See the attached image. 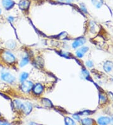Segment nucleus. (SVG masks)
<instances>
[{"label": "nucleus", "instance_id": "1", "mask_svg": "<svg viewBox=\"0 0 113 125\" xmlns=\"http://www.w3.org/2000/svg\"><path fill=\"white\" fill-rule=\"evenodd\" d=\"M2 58L8 64H12L15 61V56L8 51H5L2 54Z\"/></svg>", "mask_w": 113, "mask_h": 125}, {"label": "nucleus", "instance_id": "2", "mask_svg": "<svg viewBox=\"0 0 113 125\" xmlns=\"http://www.w3.org/2000/svg\"><path fill=\"white\" fill-rule=\"evenodd\" d=\"M33 86V83L31 81H24L21 85V89L23 92H28L32 89Z\"/></svg>", "mask_w": 113, "mask_h": 125}, {"label": "nucleus", "instance_id": "3", "mask_svg": "<svg viewBox=\"0 0 113 125\" xmlns=\"http://www.w3.org/2000/svg\"><path fill=\"white\" fill-rule=\"evenodd\" d=\"M1 78L9 83H12L15 81V77L9 73H3L1 74Z\"/></svg>", "mask_w": 113, "mask_h": 125}, {"label": "nucleus", "instance_id": "4", "mask_svg": "<svg viewBox=\"0 0 113 125\" xmlns=\"http://www.w3.org/2000/svg\"><path fill=\"white\" fill-rule=\"evenodd\" d=\"M30 5V1L29 0H21L18 4V6L20 10L23 11H26L28 10Z\"/></svg>", "mask_w": 113, "mask_h": 125}, {"label": "nucleus", "instance_id": "5", "mask_svg": "<svg viewBox=\"0 0 113 125\" xmlns=\"http://www.w3.org/2000/svg\"><path fill=\"white\" fill-rule=\"evenodd\" d=\"M21 109L26 115H28L32 110V105L28 102H26L25 104H22Z\"/></svg>", "mask_w": 113, "mask_h": 125}, {"label": "nucleus", "instance_id": "6", "mask_svg": "<svg viewBox=\"0 0 113 125\" xmlns=\"http://www.w3.org/2000/svg\"><path fill=\"white\" fill-rule=\"evenodd\" d=\"M33 93L35 95H40L43 91V87L40 83H36L32 87Z\"/></svg>", "mask_w": 113, "mask_h": 125}, {"label": "nucleus", "instance_id": "7", "mask_svg": "<svg viewBox=\"0 0 113 125\" xmlns=\"http://www.w3.org/2000/svg\"><path fill=\"white\" fill-rule=\"evenodd\" d=\"M86 39L84 38V37H80V38L77 39L72 43V47L74 48V49H76L78 47L82 46L86 42Z\"/></svg>", "mask_w": 113, "mask_h": 125}, {"label": "nucleus", "instance_id": "8", "mask_svg": "<svg viewBox=\"0 0 113 125\" xmlns=\"http://www.w3.org/2000/svg\"><path fill=\"white\" fill-rule=\"evenodd\" d=\"M2 4L4 8L7 10L11 9L15 5V3L11 0H3L2 1Z\"/></svg>", "mask_w": 113, "mask_h": 125}, {"label": "nucleus", "instance_id": "9", "mask_svg": "<svg viewBox=\"0 0 113 125\" xmlns=\"http://www.w3.org/2000/svg\"><path fill=\"white\" fill-rule=\"evenodd\" d=\"M103 68L104 71L107 73L111 72L113 69V62L111 61H105L103 65Z\"/></svg>", "mask_w": 113, "mask_h": 125}, {"label": "nucleus", "instance_id": "10", "mask_svg": "<svg viewBox=\"0 0 113 125\" xmlns=\"http://www.w3.org/2000/svg\"><path fill=\"white\" fill-rule=\"evenodd\" d=\"M111 119L110 117H100L97 120V123L99 125H108V124L111 123Z\"/></svg>", "mask_w": 113, "mask_h": 125}, {"label": "nucleus", "instance_id": "11", "mask_svg": "<svg viewBox=\"0 0 113 125\" xmlns=\"http://www.w3.org/2000/svg\"><path fill=\"white\" fill-rule=\"evenodd\" d=\"M92 3L97 8H100L104 4L103 0H92Z\"/></svg>", "mask_w": 113, "mask_h": 125}, {"label": "nucleus", "instance_id": "12", "mask_svg": "<svg viewBox=\"0 0 113 125\" xmlns=\"http://www.w3.org/2000/svg\"><path fill=\"white\" fill-rule=\"evenodd\" d=\"M6 46L9 49H14L16 47V42L14 41L13 40H9V41H8L6 42Z\"/></svg>", "mask_w": 113, "mask_h": 125}, {"label": "nucleus", "instance_id": "13", "mask_svg": "<svg viewBox=\"0 0 113 125\" xmlns=\"http://www.w3.org/2000/svg\"><path fill=\"white\" fill-rule=\"evenodd\" d=\"M94 123V121L90 118H84V119H82V123L83 125H92Z\"/></svg>", "mask_w": 113, "mask_h": 125}, {"label": "nucleus", "instance_id": "14", "mask_svg": "<svg viewBox=\"0 0 113 125\" xmlns=\"http://www.w3.org/2000/svg\"><path fill=\"white\" fill-rule=\"evenodd\" d=\"M42 103L45 106H46V107H51L53 106L52 104V102H50V101H49V100L47 99H45H45H42Z\"/></svg>", "mask_w": 113, "mask_h": 125}, {"label": "nucleus", "instance_id": "15", "mask_svg": "<svg viewBox=\"0 0 113 125\" xmlns=\"http://www.w3.org/2000/svg\"><path fill=\"white\" fill-rule=\"evenodd\" d=\"M65 123L67 125H75V122L72 119H71L70 117H65Z\"/></svg>", "mask_w": 113, "mask_h": 125}, {"label": "nucleus", "instance_id": "16", "mask_svg": "<svg viewBox=\"0 0 113 125\" xmlns=\"http://www.w3.org/2000/svg\"><path fill=\"white\" fill-rule=\"evenodd\" d=\"M14 103V106L16 109H21V105H22L23 103H21L20 101H18V100H15L13 101Z\"/></svg>", "mask_w": 113, "mask_h": 125}, {"label": "nucleus", "instance_id": "17", "mask_svg": "<svg viewBox=\"0 0 113 125\" xmlns=\"http://www.w3.org/2000/svg\"><path fill=\"white\" fill-rule=\"evenodd\" d=\"M29 62V59L28 57H25V58H23L22 59V60L21 61V62H20V66L21 67H23V66H24L26 65V64L28 63Z\"/></svg>", "mask_w": 113, "mask_h": 125}, {"label": "nucleus", "instance_id": "18", "mask_svg": "<svg viewBox=\"0 0 113 125\" xmlns=\"http://www.w3.org/2000/svg\"><path fill=\"white\" fill-rule=\"evenodd\" d=\"M28 73H26V72H23V73H21V75H20V81H21V82H23L26 80V79L28 78Z\"/></svg>", "mask_w": 113, "mask_h": 125}, {"label": "nucleus", "instance_id": "19", "mask_svg": "<svg viewBox=\"0 0 113 125\" xmlns=\"http://www.w3.org/2000/svg\"><path fill=\"white\" fill-rule=\"evenodd\" d=\"M92 113V112L91 111H82V112H80L78 114L79 116H86V115H90V114Z\"/></svg>", "mask_w": 113, "mask_h": 125}, {"label": "nucleus", "instance_id": "20", "mask_svg": "<svg viewBox=\"0 0 113 125\" xmlns=\"http://www.w3.org/2000/svg\"><path fill=\"white\" fill-rule=\"evenodd\" d=\"M84 54L82 52H81V51H80V49L76 51V56H77L78 58H82V57L84 56Z\"/></svg>", "mask_w": 113, "mask_h": 125}, {"label": "nucleus", "instance_id": "21", "mask_svg": "<svg viewBox=\"0 0 113 125\" xmlns=\"http://www.w3.org/2000/svg\"><path fill=\"white\" fill-rule=\"evenodd\" d=\"M88 50H89V48H88L87 47H82L80 49V51H81V52H82L84 54L86 53V52L88 51Z\"/></svg>", "mask_w": 113, "mask_h": 125}, {"label": "nucleus", "instance_id": "22", "mask_svg": "<svg viewBox=\"0 0 113 125\" xmlns=\"http://www.w3.org/2000/svg\"><path fill=\"white\" fill-rule=\"evenodd\" d=\"M86 66L89 68H91L94 66L93 62H92V61H87V62H86Z\"/></svg>", "mask_w": 113, "mask_h": 125}, {"label": "nucleus", "instance_id": "23", "mask_svg": "<svg viewBox=\"0 0 113 125\" xmlns=\"http://www.w3.org/2000/svg\"><path fill=\"white\" fill-rule=\"evenodd\" d=\"M82 74H83V75H84V76L85 78H87V77H88V76H89V72H88L87 70H83Z\"/></svg>", "mask_w": 113, "mask_h": 125}, {"label": "nucleus", "instance_id": "24", "mask_svg": "<svg viewBox=\"0 0 113 125\" xmlns=\"http://www.w3.org/2000/svg\"><path fill=\"white\" fill-rule=\"evenodd\" d=\"M73 117H74V119H76V120L77 121L80 120V116H79L78 114H75V115H73Z\"/></svg>", "mask_w": 113, "mask_h": 125}, {"label": "nucleus", "instance_id": "25", "mask_svg": "<svg viewBox=\"0 0 113 125\" xmlns=\"http://www.w3.org/2000/svg\"><path fill=\"white\" fill-rule=\"evenodd\" d=\"M81 9L83 10V11H84V12H87V10H86V7H85V6H84V5H82Z\"/></svg>", "mask_w": 113, "mask_h": 125}, {"label": "nucleus", "instance_id": "26", "mask_svg": "<svg viewBox=\"0 0 113 125\" xmlns=\"http://www.w3.org/2000/svg\"><path fill=\"white\" fill-rule=\"evenodd\" d=\"M8 20H9V21H11V22H12V21L14 20V17H8Z\"/></svg>", "mask_w": 113, "mask_h": 125}, {"label": "nucleus", "instance_id": "27", "mask_svg": "<svg viewBox=\"0 0 113 125\" xmlns=\"http://www.w3.org/2000/svg\"><path fill=\"white\" fill-rule=\"evenodd\" d=\"M67 2H68V3H70L71 1H72L73 0H66Z\"/></svg>", "mask_w": 113, "mask_h": 125}, {"label": "nucleus", "instance_id": "28", "mask_svg": "<svg viewBox=\"0 0 113 125\" xmlns=\"http://www.w3.org/2000/svg\"><path fill=\"white\" fill-rule=\"evenodd\" d=\"M1 10L0 9V14H1Z\"/></svg>", "mask_w": 113, "mask_h": 125}, {"label": "nucleus", "instance_id": "29", "mask_svg": "<svg viewBox=\"0 0 113 125\" xmlns=\"http://www.w3.org/2000/svg\"><path fill=\"white\" fill-rule=\"evenodd\" d=\"M0 114H1V113H0Z\"/></svg>", "mask_w": 113, "mask_h": 125}]
</instances>
